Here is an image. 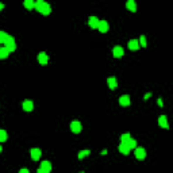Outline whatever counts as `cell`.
<instances>
[{"label":"cell","mask_w":173,"mask_h":173,"mask_svg":"<svg viewBox=\"0 0 173 173\" xmlns=\"http://www.w3.org/2000/svg\"><path fill=\"white\" fill-rule=\"evenodd\" d=\"M35 10L42 15H49L50 11H52V7L43 0H38V1H35Z\"/></svg>","instance_id":"6da1fadb"},{"label":"cell","mask_w":173,"mask_h":173,"mask_svg":"<svg viewBox=\"0 0 173 173\" xmlns=\"http://www.w3.org/2000/svg\"><path fill=\"white\" fill-rule=\"evenodd\" d=\"M4 47L8 50V52H15V49H16V43H15V38L14 37H11V35H8V38H7V41H6V43H4Z\"/></svg>","instance_id":"7a4b0ae2"},{"label":"cell","mask_w":173,"mask_h":173,"mask_svg":"<svg viewBox=\"0 0 173 173\" xmlns=\"http://www.w3.org/2000/svg\"><path fill=\"white\" fill-rule=\"evenodd\" d=\"M81 129H83V126H81V123H80L78 120H74V122H72L71 123V130L73 131L74 134H78V133L81 131Z\"/></svg>","instance_id":"3957f363"},{"label":"cell","mask_w":173,"mask_h":173,"mask_svg":"<svg viewBox=\"0 0 173 173\" xmlns=\"http://www.w3.org/2000/svg\"><path fill=\"white\" fill-rule=\"evenodd\" d=\"M134 150H135V152H134L135 153V157H137L138 160H143L146 157V150L143 148H135Z\"/></svg>","instance_id":"277c9868"},{"label":"cell","mask_w":173,"mask_h":173,"mask_svg":"<svg viewBox=\"0 0 173 173\" xmlns=\"http://www.w3.org/2000/svg\"><path fill=\"white\" fill-rule=\"evenodd\" d=\"M112 54H114L115 58H120V57H123V54H124L123 47H122V46H115L114 50H112Z\"/></svg>","instance_id":"5b68a950"},{"label":"cell","mask_w":173,"mask_h":173,"mask_svg":"<svg viewBox=\"0 0 173 173\" xmlns=\"http://www.w3.org/2000/svg\"><path fill=\"white\" fill-rule=\"evenodd\" d=\"M38 62L41 65H47V62H49V56L46 53H39L38 54Z\"/></svg>","instance_id":"8992f818"},{"label":"cell","mask_w":173,"mask_h":173,"mask_svg":"<svg viewBox=\"0 0 173 173\" xmlns=\"http://www.w3.org/2000/svg\"><path fill=\"white\" fill-rule=\"evenodd\" d=\"M130 103H131V100H130V96L129 95H123V96H120L119 97V104L120 106L127 107V106H130Z\"/></svg>","instance_id":"52a82bcc"},{"label":"cell","mask_w":173,"mask_h":173,"mask_svg":"<svg viewBox=\"0 0 173 173\" xmlns=\"http://www.w3.org/2000/svg\"><path fill=\"white\" fill-rule=\"evenodd\" d=\"M30 152H31V158L34 160V161H38V160L41 158V154H42V152H41V150H39L38 148L31 149Z\"/></svg>","instance_id":"ba28073f"},{"label":"cell","mask_w":173,"mask_h":173,"mask_svg":"<svg viewBox=\"0 0 173 173\" xmlns=\"http://www.w3.org/2000/svg\"><path fill=\"white\" fill-rule=\"evenodd\" d=\"M97 30L100 32H107L108 31V22L106 20H99V26H97Z\"/></svg>","instance_id":"9c48e42d"},{"label":"cell","mask_w":173,"mask_h":173,"mask_svg":"<svg viewBox=\"0 0 173 173\" xmlns=\"http://www.w3.org/2000/svg\"><path fill=\"white\" fill-rule=\"evenodd\" d=\"M39 169L45 173H50V170H52V164H50L49 161H43V162H41V168H39Z\"/></svg>","instance_id":"30bf717a"},{"label":"cell","mask_w":173,"mask_h":173,"mask_svg":"<svg viewBox=\"0 0 173 173\" xmlns=\"http://www.w3.org/2000/svg\"><path fill=\"white\" fill-rule=\"evenodd\" d=\"M23 109H25V111H27V112H30V111H32V109H34V103L31 102V100H25V102H23Z\"/></svg>","instance_id":"8fae6325"},{"label":"cell","mask_w":173,"mask_h":173,"mask_svg":"<svg viewBox=\"0 0 173 173\" xmlns=\"http://www.w3.org/2000/svg\"><path fill=\"white\" fill-rule=\"evenodd\" d=\"M158 124H160V127L168 129L169 127V124H168V118H166L165 115H161V117L158 118Z\"/></svg>","instance_id":"7c38bea8"},{"label":"cell","mask_w":173,"mask_h":173,"mask_svg":"<svg viewBox=\"0 0 173 173\" xmlns=\"http://www.w3.org/2000/svg\"><path fill=\"white\" fill-rule=\"evenodd\" d=\"M88 25H89V27H92V28H97V26H99V19L96 18V16H89Z\"/></svg>","instance_id":"4fadbf2b"},{"label":"cell","mask_w":173,"mask_h":173,"mask_svg":"<svg viewBox=\"0 0 173 173\" xmlns=\"http://www.w3.org/2000/svg\"><path fill=\"white\" fill-rule=\"evenodd\" d=\"M127 45H129V49H130V50H138V49H139L138 39H130Z\"/></svg>","instance_id":"5bb4252c"},{"label":"cell","mask_w":173,"mask_h":173,"mask_svg":"<svg viewBox=\"0 0 173 173\" xmlns=\"http://www.w3.org/2000/svg\"><path fill=\"white\" fill-rule=\"evenodd\" d=\"M124 145L129 148V150H133V149L137 148V141H135L134 138H130L127 142H124Z\"/></svg>","instance_id":"9a60e30c"},{"label":"cell","mask_w":173,"mask_h":173,"mask_svg":"<svg viewBox=\"0 0 173 173\" xmlns=\"http://www.w3.org/2000/svg\"><path fill=\"white\" fill-rule=\"evenodd\" d=\"M107 84H108L109 89H115L118 87V83H117V78L115 77H109L108 80H107Z\"/></svg>","instance_id":"2e32d148"},{"label":"cell","mask_w":173,"mask_h":173,"mask_svg":"<svg viewBox=\"0 0 173 173\" xmlns=\"http://www.w3.org/2000/svg\"><path fill=\"white\" fill-rule=\"evenodd\" d=\"M126 7H127V10H130L131 12H135V11H137V4H135L134 0H129L127 3H126Z\"/></svg>","instance_id":"e0dca14e"},{"label":"cell","mask_w":173,"mask_h":173,"mask_svg":"<svg viewBox=\"0 0 173 173\" xmlns=\"http://www.w3.org/2000/svg\"><path fill=\"white\" fill-rule=\"evenodd\" d=\"M25 7L27 8V10L35 8V1H34V0H25Z\"/></svg>","instance_id":"ac0fdd59"},{"label":"cell","mask_w":173,"mask_h":173,"mask_svg":"<svg viewBox=\"0 0 173 173\" xmlns=\"http://www.w3.org/2000/svg\"><path fill=\"white\" fill-rule=\"evenodd\" d=\"M119 152L122 153V154H129V153H130V150H129V148L126 145H124V143H120L119 145Z\"/></svg>","instance_id":"d6986e66"},{"label":"cell","mask_w":173,"mask_h":173,"mask_svg":"<svg viewBox=\"0 0 173 173\" xmlns=\"http://www.w3.org/2000/svg\"><path fill=\"white\" fill-rule=\"evenodd\" d=\"M10 52H8L6 47H0V58H7Z\"/></svg>","instance_id":"ffe728a7"},{"label":"cell","mask_w":173,"mask_h":173,"mask_svg":"<svg viewBox=\"0 0 173 173\" xmlns=\"http://www.w3.org/2000/svg\"><path fill=\"white\" fill-rule=\"evenodd\" d=\"M4 141H7V133H6V130L0 129V142H4Z\"/></svg>","instance_id":"44dd1931"},{"label":"cell","mask_w":173,"mask_h":173,"mask_svg":"<svg viewBox=\"0 0 173 173\" xmlns=\"http://www.w3.org/2000/svg\"><path fill=\"white\" fill-rule=\"evenodd\" d=\"M8 35L6 34L4 31H0V43H6V41H7Z\"/></svg>","instance_id":"7402d4cb"},{"label":"cell","mask_w":173,"mask_h":173,"mask_svg":"<svg viewBox=\"0 0 173 173\" xmlns=\"http://www.w3.org/2000/svg\"><path fill=\"white\" fill-rule=\"evenodd\" d=\"M89 150H81V152L78 153V160H83L84 157H87V155H89Z\"/></svg>","instance_id":"603a6c76"},{"label":"cell","mask_w":173,"mask_h":173,"mask_svg":"<svg viewBox=\"0 0 173 173\" xmlns=\"http://www.w3.org/2000/svg\"><path fill=\"white\" fill-rule=\"evenodd\" d=\"M130 138H131L130 134H122V137H120V143H124V142H127Z\"/></svg>","instance_id":"cb8c5ba5"},{"label":"cell","mask_w":173,"mask_h":173,"mask_svg":"<svg viewBox=\"0 0 173 173\" xmlns=\"http://www.w3.org/2000/svg\"><path fill=\"white\" fill-rule=\"evenodd\" d=\"M138 43H139L142 47H146V37L145 35H141V38L138 39Z\"/></svg>","instance_id":"d4e9b609"},{"label":"cell","mask_w":173,"mask_h":173,"mask_svg":"<svg viewBox=\"0 0 173 173\" xmlns=\"http://www.w3.org/2000/svg\"><path fill=\"white\" fill-rule=\"evenodd\" d=\"M19 173H30V172H28V169H26V168H22V169L19 170Z\"/></svg>","instance_id":"484cf974"},{"label":"cell","mask_w":173,"mask_h":173,"mask_svg":"<svg viewBox=\"0 0 173 173\" xmlns=\"http://www.w3.org/2000/svg\"><path fill=\"white\" fill-rule=\"evenodd\" d=\"M157 103H158V106H160V107H162V106H164V103H162V99H158V102H157Z\"/></svg>","instance_id":"4316f807"},{"label":"cell","mask_w":173,"mask_h":173,"mask_svg":"<svg viewBox=\"0 0 173 173\" xmlns=\"http://www.w3.org/2000/svg\"><path fill=\"white\" fill-rule=\"evenodd\" d=\"M150 95H152V93H146V95H145V100H148L149 97H150Z\"/></svg>","instance_id":"83f0119b"},{"label":"cell","mask_w":173,"mask_h":173,"mask_svg":"<svg viewBox=\"0 0 173 173\" xmlns=\"http://www.w3.org/2000/svg\"><path fill=\"white\" fill-rule=\"evenodd\" d=\"M3 8H4V4H3V3H0V11L3 10Z\"/></svg>","instance_id":"f1b7e54d"},{"label":"cell","mask_w":173,"mask_h":173,"mask_svg":"<svg viewBox=\"0 0 173 173\" xmlns=\"http://www.w3.org/2000/svg\"><path fill=\"white\" fill-rule=\"evenodd\" d=\"M3 152V148H1V145H0V153Z\"/></svg>","instance_id":"f546056e"},{"label":"cell","mask_w":173,"mask_h":173,"mask_svg":"<svg viewBox=\"0 0 173 173\" xmlns=\"http://www.w3.org/2000/svg\"><path fill=\"white\" fill-rule=\"evenodd\" d=\"M80 173H85V172H80Z\"/></svg>","instance_id":"4dcf8cb0"}]
</instances>
